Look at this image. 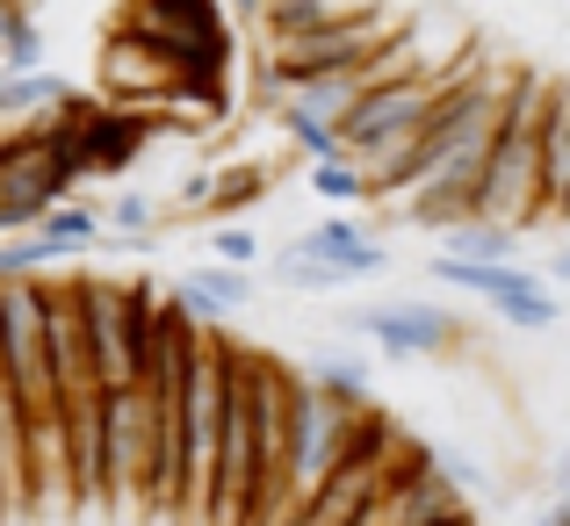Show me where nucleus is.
<instances>
[{
	"instance_id": "f257e3e1",
	"label": "nucleus",
	"mask_w": 570,
	"mask_h": 526,
	"mask_svg": "<svg viewBox=\"0 0 570 526\" xmlns=\"http://www.w3.org/2000/svg\"><path fill=\"white\" fill-rule=\"evenodd\" d=\"M238 354L224 339H203L181 389V513L217 526V469H224V411H232Z\"/></svg>"
},
{
	"instance_id": "f03ea898",
	"label": "nucleus",
	"mask_w": 570,
	"mask_h": 526,
	"mask_svg": "<svg viewBox=\"0 0 570 526\" xmlns=\"http://www.w3.org/2000/svg\"><path fill=\"white\" fill-rule=\"evenodd\" d=\"M542 109H549V80H520L505 130L484 159V180L470 195V217L484 224H542Z\"/></svg>"
},
{
	"instance_id": "7ed1b4c3",
	"label": "nucleus",
	"mask_w": 570,
	"mask_h": 526,
	"mask_svg": "<svg viewBox=\"0 0 570 526\" xmlns=\"http://www.w3.org/2000/svg\"><path fill=\"white\" fill-rule=\"evenodd\" d=\"M0 375L22 397L29 426L66 418V397L51 375V289L43 281H0Z\"/></svg>"
},
{
	"instance_id": "20e7f679",
	"label": "nucleus",
	"mask_w": 570,
	"mask_h": 526,
	"mask_svg": "<svg viewBox=\"0 0 570 526\" xmlns=\"http://www.w3.org/2000/svg\"><path fill=\"white\" fill-rule=\"evenodd\" d=\"M368 440V418L354 411V404L325 397L318 383L296 389V433H289V476H282V513H311V505L325 498V484H333L340 469H347L354 455H362Z\"/></svg>"
},
{
	"instance_id": "39448f33",
	"label": "nucleus",
	"mask_w": 570,
	"mask_h": 526,
	"mask_svg": "<svg viewBox=\"0 0 570 526\" xmlns=\"http://www.w3.org/2000/svg\"><path fill=\"white\" fill-rule=\"evenodd\" d=\"M87 296V347H95V383L101 389H138L153 375L159 325L145 296L153 289H116V281H80Z\"/></svg>"
},
{
	"instance_id": "423d86ee",
	"label": "nucleus",
	"mask_w": 570,
	"mask_h": 526,
	"mask_svg": "<svg viewBox=\"0 0 570 526\" xmlns=\"http://www.w3.org/2000/svg\"><path fill=\"white\" fill-rule=\"evenodd\" d=\"M383 51H390V22H383V14H354V22H325V29L275 37L267 95H296V87L333 80V72H368Z\"/></svg>"
},
{
	"instance_id": "0eeeda50",
	"label": "nucleus",
	"mask_w": 570,
	"mask_h": 526,
	"mask_svg": "<svg viewBox=\"0 0 570 526\" xmlns=\"http://www.w3.org/2000/svg\"><path fill=\"white\" fill-rule=\"evenodd\" d=\"M448 87H455V80H426V72H404V80H376L362 101H354V116L340 123V130H347V152H354V159H368L376 145L404 138V130H426Z\"/></svg>"
},
{
	"instance_id": "6e6552de",
	"label": "nucleus",
	"mask_w": 570,
	"mask_h": 526,
	"mask_svg": "<svg viewBox=\"0 0 570 526\" xmlns=\"http://www.w3.org/2000/svg\"><path fill=\"white\" fill-rule=\"evenodd\" d=\"M347 333H362V339H376V347L390 360H426V354H448L462 339V325L448 318L441 304H383V310H354L347 318Z\"/></svg>"
},
{
	"instance_id": "1a4fd4ad",
	"label": "nucleus",
	"mask_w": 570,
	"mask_h": 526,
	"mask_svg": "<svg viewBox=\"0 0 570 526\" xmlns=\"http://www.w3.org/2000/svg\"><path fill=\"white\" fill-rule=\"evenodd\" d=\"M51 375L58 397H87L95 383V347H87V296L80 289H51Z\"/></svg>"
},
{
	"instance_id": "9d476101",
	"label": "nucleus",
	"mask_w": 570,
	"mask_h": 526,
	"mask_svg": "<svg viewBox=\"0 0 570 526\" xmlns=\"http://www.w3.org/2000/svg\"><path fill=\"white\" fill-rule=\"evenodd\" d=\"M72 145V167H101V173H124L130 159L145 152V123L130 109H109V116H87V123L66 130Z\"/></svg>"
},
{
	"instance_id": "9b49d317",
	"label": "nucleus",
	"mask_w": 570,
	"mask_h": 526,
	"mask_svg": "<svg viewBox=\"0 0 570 526\" xmlns=\"http://www.w3.org/2000/svg\"><path fill=\"white\" fill-rule=\"evenodd\" d=\"M542 217L570 224V80H549L542 109Z\"/></svg>"
},
{
	"instance_id": "f8f14e48",
	"label": "nucleus",
	"mask_w": 570,
	"mask_h": 526,
	"mask_svg": "<svg viewBox=\"0 0 570 526\" xmlns=\"http://www.w3.org/2000/svg\"><path fill=\"white\" fill-rule=\"evenodd\" d=\"M296 252H311V260H325V267H340V275H383L390 267V246L383 238H368L362 224H347V217H333V224H318V231H304L296 238Z\"/></svg>"
},
{
	"instance_id": "ddd939ff",
	"label": "nucleus",
	"mask_w": 570,
	"mask_h": 526,
	"mask_svg": "<svg viewBox=\"0 0 570 526\" xmlns=\"http://www.w3.org/2000/svg\"><path fill=\"white\" fill-rule=\"evenodd\" d=\"M253 296V267H224V260H203L181 275V289H174V304L188 310V318H217V310H238Z\"/></svg>"
},
{
	"instance_id": "4468645a",
	"label": "nucleus",
	"mask_w": 570,
	"mask_h": 526,
	"mask_svg": "<svg viewBox=\"0 0 570 526\" xmlns=\"http://www.w3.org/2000/svg\"><path fill=\"white\" fill-rule=\"evenodd\" d=\"M441 246L455 260H484V267H520V231L513 224H484V217H462L455 231H441Z\"/></svg>"
},
{
	"instance_id": "2eb2a0df",
	"label": "nucleus",
	"mask_w": 570,
	"mask_h": 526,
	"mask_svg": "<svg viewBox=\"0 0 570 526\" xmlns=\"http://www.w3.org/2000/svg\"><path fill=\"white\" fill-rule=\"evenodd\" d=\"M433 281H448V289H470V296H484V304H499V296L528 289L534 267H484V260H455V252H441V260H433Z\"/></svg>"
},
{
	"instance_id": "dca6fc26",
	"label": "nucleus",
	"mask_w": 570,
	"mask_h": 526,
	"mask_svg": "<svg viewBox=\"0 0 570 526\" xmlns=\"http://www.w3.org/2000/svg\"><path fill=\"white\" fill-rule=\"evenodd\" d=\"M51 101H72L58 72H8L0 66V123H22V116L51 109Z\"/></svg>"
},
{
	"instance_id": "f3484780",
	"label": "nucleus",
	"mask_w": 570,
	"mask_h": 526,
	"mask_svg": "<svg viewBox=\"0 0 570 526\" xmlns=\"http://www.w3.org/2000/svg\"><path fill=\"white\" fill-rule=\"evenodd\" d=\"M51 260H72V246H66V238H51V231L14 238V246H0V281H37Z\"/></svg>"
},
{
	"instance_id": "a211bd4d",
	"label": "nucleus",
	"mask_w": 570,
	"mask_h": 526,
	"mask_svg": "<svg viewBox=\"0 0 570 526\" xmlns=\"http://www.w3.org/2000/svg\"><path fill=\"white\" fill-rule=\"evenodd\" d=\"M311 188L325 195V202H340V209H362V202H376V180H368L362 159H325V167H311Z\"/></svg>"
},
{
	"instance_id": "6ab92c4d",
	"label": "nucleus",
	"mask_w": 570,
	"mask_h": 526,
	"mask_svg": "<svg viewBox=\"0 0 570 526\" xmlns=\"http://www.w3.org/2000/svg\"><path fill=\"white\" fill-rule=\"evenodd\" d=\"M491 310H499V318H505V325H520V333H549V325H557V318H563V304H557V296H549V281H542V275H534V281H528V289H513V296H499V304H491Z\"/></svg>"
},
{
	"instance_id": "aec40b11",
	"label": "nucleus",
	"mask_w": 570,
	"mask_h": 526,
	"mask_svg": "<svg viewBox=\"0 0 570 526\" xmlns=\"http://www.w3.org/2000/svg\"><path fill=\"white\" fill-rule=\"evenodd\" d=\"M282 130H289V145H304L318 167H325V159H354L347 152V130L325 123V116H311V109H282Z\"/></svg>"
},
{
	"instance_id": "412c9836",
	"label": "nucleus",
	"mask_w": 570,
	"mask_h": 526,
	"mask_svg": "<svg viewBox=\"0 0 570 526\" xmlns=\"http://www.w3.org/2000/svg\"><path fill=\"white\" fill-rule=\"evenodd\" d=\"M0 58H8V72H37V22L22 0H0Z\"/></svg>"
},
{
	"instance_id": "4be33fe9",
	"label": "nucleus",
	"mask_w": 570,
	"mask_h": 526,
	"mask_svg": "<svg viewBox=\"0 0 570 526\" xmlns=\"http://www.w3.org/2000/svg\"><path fill=\"white\" fill-rule=\"evenodd\" d=\"M311 383H318L325 397H340V404H354V411H362V404H368V360H347V354H325L318 368H311Z\"/></svg>"
},
{
	"instance_id": "5701e85b",
	"label": "nucleus",
	"mask_w": 570,
	"mask_h": 526,
	"mask_svg": "<svg viewBox=\"0 0 570 526\" xmlns=\"http://www.w3.org/2000/svg\"><path fill=\"white\" fill-rule=\"evenodd\" d=\"M275 281H282V289H304V296H325V289H340V281H347V275L289 246V252H282V260H275Z\"/></svg>"
},
{
	"instance_id": "b1692460",
	"label": "nucleus",
	"mask_w": 570,
	"mask_h": 526,
	"mask_svg": "<svg viewBox=\"0 0 570 526\" xmlns=\"http://www.w3.org/2000/svg\"><path fill=\"white\" fill-rule=\"evenodd\" d=\"M37 231H51V238H66L72 252H87V246H95V231H101V217H95V209H87V202H58L51 217L37 224Z\"/></svg>"
},
{
	"instance_id": "393cba45",
	"label": "nucleus",
	"mask_w": 570,
	"mask_h": 526,
	"mask_svg": "<svg viewBox=\"0 0 570 526\" xmlns=\"http://www.w3.org/2000/svg\"><path fill=\"white\" fill-rule=\"evenodd\" d=\"M153 217H159L153 195H116V202H109V224L130 238V246H153V238H145V231H153Z\"/></svg>"
},
{
	"instance_id": "a878e982",
	"label": "nucleus",
	"mask_w": 570,
	"mask_h": 526,
	"mask_svg": "<svg viewBox=\"0 0 570 526\" xmlns=\"http://www.w3.org/2000/svg\"><path fill=\"white\" fill-rule=\"evenodd\" d=\"M261 195H267V173H261V167H224V173H217V209L261 202Z\"/></svg>"
},
{
	"instance_id": "bb28decb",
	"label": "nucleus",
	"mask_w": 570,
	"mask_h": 526,
	"mask_svg": "<svg viewBox=\"0 0 570 526\" xmlns=\"http://www.w3.org/2000/svg\"><path fill=\"white\" fill-rule=\"evenodd\" d=\"M209 260H224V267H253V260H261V238H253L246 224H224V231L209 238Z\"/></svg>"
},
{
	"instance_id": "cd10ccee",
	"label": "nucleus",
	"mask_w": 570,
	"mask_h": 526,
	"mask_svg": "<svg viewBox=\"0 0 570 526\" xmlns=\"http://www.w3.org/2000/svg\"><path fill=\"white\" fill-rule=\"evenodd\" d=\"M167 202H174V209H217V173H188V180H174Z\"/></svg>"
},
{
	"instance_id": "c85d7f7f",
	"label": "nucleus",
	"mask_w": 570,
	"mask_h": 526,
	"mask_svg": "<svg viewBox=\"0 0 570 526\" xmlns=\"http://www.w3.org/2000/svg\"><path fill=\"white\" fill-rule=\"evenodd\" d=\"M557 519H570V455H563V469H557Z\"/></svg>"
},
{
	"instance_id": "c756f323",
	"label": "nucleus",
	"mask_w": 570,
	"mask_h": 526,
	"mask_svg": "<svg viewBox=\"0 0 570 526\" xmlns=\"http://www.w3.org/2000/svg\"><path fill=\"white\" fill-rule=\"evenodd\" d=\"M549 275H557L563 289H570V246H557V260H549Z\"/></svg>"
},
{
	"instance_id": "7c9ffc66",
	"label": "nucleus",
	"mask_w": 570,
	"mask_h": 526,
	"mask_svg": "<svg viewBox=\"0 0 570 526\" xmlns=\"http://www.w3.org/2000/svg\"><path fill=\"white\" fill-rule=\"evenodd\" d=\"M232 8H238V14H261V8H267V0H232Z\"/></svg>"
}]
</instances>
